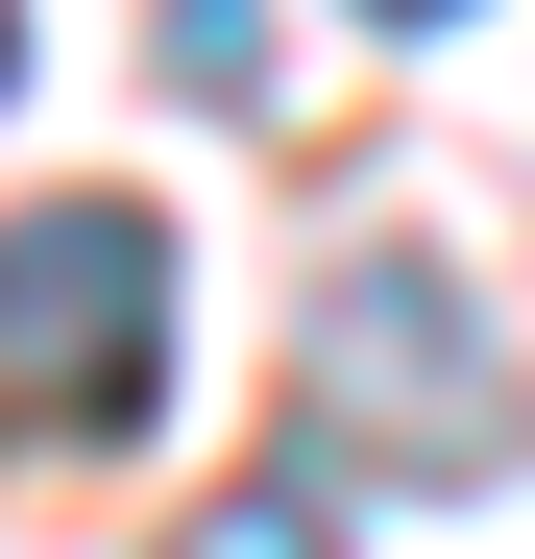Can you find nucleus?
I'll list each match as a JSON object with an SVG mask.
<instances>
[{
	"label": "nucleus",
	"mask_w": 535,
	"mask_h": 559,
	"mask_svg": "<svg viewBox=\"0 0 535 559\" xmlns=\"http://www.w3.org/2000/svg\"><path fill=\"white\" fill-rule=\"evenodd\" d=\"M293 414H317V462H366V487H463V462L535 438V390L487 365V293H463L438 243H341V267H317Z\"/></svg>",
	"instance_id": "f257e3e1"
},
{
	"label": "nucleus",
	"mask_w": 535,
	"mask_h": 559,
	"mask_svg": "<svg viewBox=\"0 0 535 559\" xmlns=\"http://www.w3.org/2000/svg\"><path fill=\"white\" fill-rule=\"evenodd\" d=\"M170 73L195 98H268V0H170Z\"/></svg>",
	"instance_id": "20e7f679"
},
{
	"label": "nucleus",
	"mask_w": 535,
	"mask_h": 559,
	"mask_svg": "<svg viewBox=\"0 0 535 559\" xmlns=\"http://www.w3.org/2000/svg\"><path fill=\"white\" fill-rule=\"evenodd\" d=\"M0 73H25V25H0Z\"/></svg>",
	"instance_id": "423d86ee"
},
{
	"label": "nucleus",
	"mask_w": 535,
	"mask_h": 559,
	"mask_svg": "<svg viewBox=\"0 0 535 559\" xmlns=\"http://www.w3.org/2000/svg\"><path fill=\"white\" fill-rule=\"evenodd\" d=\"M366 25H463V0H366Z\"/></svg>",
	"instance_id": "39448f33"
},
{
	"label": "nucleus",
	"mask_w": 535,
	"mask_h": 559,
	"mask_svg": "<svg viewBox=\"0 0 535 559\" xmlns=\"http://www.w3.org/2000/svg\"><path fill=\"white\" fill-rule=\"evenodd\" d=\"M170 414V219L146 195H25L0 219V438H146Z\"/></svg>",
	"instance_id": "f03ea898"
},
{
	"label": "nucleus",
	"mask_w": 535,
	"mask_h": 559,
	"mask_svg": "<svg viewBox=\"0 0 535 559\" xmlns=\"http://www.w3.org/2000/svg\"><path fill=\"white\" fill-rule=\"evenodd\" d=\"M170 559H341V511H317V487H219Z\"/></svg>",
	"instance_id": "7ed1b4c3"
}]
</instances>
